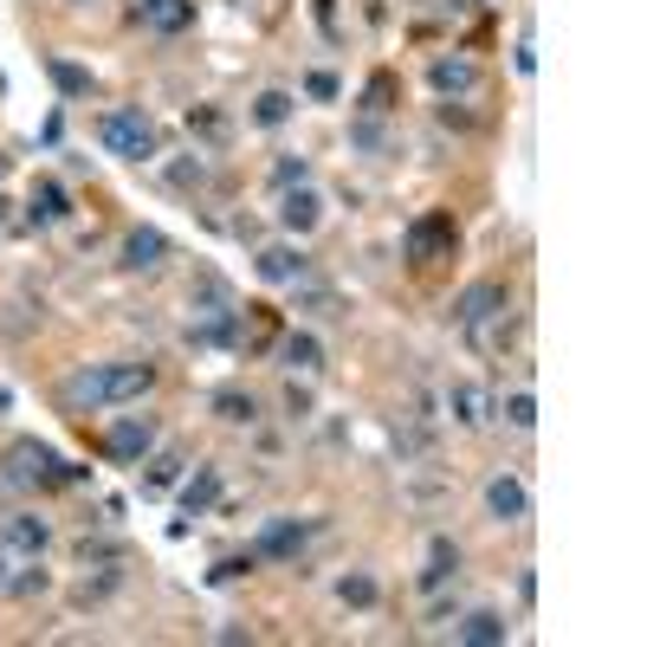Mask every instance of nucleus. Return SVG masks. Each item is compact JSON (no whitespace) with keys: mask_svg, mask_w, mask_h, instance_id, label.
Instances as JSON below:
<instances>
[{"mask_svg":"<svg viewBox=\"0 0 647 647\" xmlns=\"http://www.w3.org/2000/svg\"><path fill=\"white\" fill-rule=\"evenodd\" d=\"M389 97H395V78H376V84H369V104H362V111H389Z\"/></svg>","mask_w":647,"mask_h":647,"instance_id":"nucleus-29","label":"nucleus"},{"mask_svg":"<svg viewBox=\"0 0 647 647\" xmlns=\"http://www.w3.org/2000/svg\"><path fill=\"white\" fill-rule=\"evenodd\" d=\"M169 175H175V188H188V182H201V175H208V162H175Z\"/></svg>","mask_w":647,"mask_h":647,"instance_id":"nucleus-31","label":"nucleus"},{"mask_svg":"<svg viewBox=\"0 0 647 647\" xmlns=\"http://www.w3.org/2000/svg\"><path fill=\"white\" fill-rule=\"evenodd\" d=\"M215 499H220V473H215V466H195V480L182 486V511L195 518V511H208Z\"/></svg>","mask_w":647,"mask_h":647,"instance_id":"nucleus-20","label":"nucleus"},{"mask_svg":"<svg viewBox=\"0 0 647 647\" xmlns=\"http://www.w3.org/2000/svg\"><path fill=\"white\" fill-rule=\"evenodd\" d=\"M46 72H53V84H59L66 97H91V91H97V78L84 72V66H72V59H46Z\"/></svg>","mask_w":647,"mask_h":647,"instance_id":"nucleus-22","label":"nucleus"},{"mask_svg":"<svg viewBox=\"0 0 647 647\" xmlns=\"http://www.w3.org/2000/svg\"><path fill=\"white\" fill-rule=\"evenodd\" d=\"M511 311V286L505 279H480V286H466L460 298H453V324H493V317H505Z\"/></svg>","mask_w":647,"mask_h":647,"instance_id":"nucleus-6","label":"nucleus"},{"mask_svg":"<svg viewBox=\"0 0 647 647\" xmlns=\"http://www.w3.org/2000/svg\"><path fill=\"white\" fill-rule=\"evenodd\" d=\"M317 220H324V201H317V188H311V182L279 188V227H286V233H311Z\"/></svg>","mask_w":647,"mask_h":647,"instance_id":"nucleus-9","label":"nucleus"},{"mask_svg":"<svg viewBox=\"0 0 647 647\" xmlns=\"http://www.w3.org/2000/svg\"><path fill=\"white\" fill-rule=\"evenodd\" d=\"M78 7H84V0H78Z\"/></svg>","mask_w":647,"mask_h":647,"instance_id":"nucleus-35","label":"nucleus"},{"mask_svg":"<svg viewBox=\"0 0 647 647\" xmlns=\"http://www.w3.org/2000/svg\"><path fill=\"white\" fill-rule=\"evenodd\" d=\"M286 117H291V91H259V97H253V124H259V130H279Z\"/></svg>","mask_w":647,"mask_h":647,"instance_id":"nucleus-23","label":"nucleus"},{"mask_svg":"<svg viewBox=\"0 0 647 647\" xmlns=\"http://www.w3.org/2000/svg\"><path fill=\"white\" fill-rule=\"evenodd\" d=\"M337 596H344L350 609H369V602H376V576H369V570H350L344 582H337Z\"/></svg>","mask_w":647,"mask_h":647,"instance_id":"nucleus-24","label":"nucleus"},{"mask_svg":"<svg viewBox=\"0 0 647 647\" xmlns=\"http://www.w3.org/2000/svg\"><path fill=\"white\" fill-rule=\"evenodd\" d=\"M460 642H466V647H499L505 642V615H493V609H473V615L460 622Z\"/></svg>","mask_w":647,"mask_h":647,"instance_id":"nucleus-18","label":"nucleus"},{"mask_svg":"<svg viewBox=\"0 0 647 647\" xmlns=\"http://www.w3.org/2000/svg\"><path fill=\"white\" fill-rule=\"evenodd\" d=\"M188 130H201V137H220V117H215V111H195V117H188Z\"/></svg>","mask_w":647,"mask_h":647,"instance_id":"nucleus-32","label":"nucleus"},{"mask_svg":"<svg viewBox=\"0 0 647 647\" xmlns=\"http://www.w3.org/2000/svg\"><path fill=\"white\" fill-rule=\"evenodd\" d=\"M304 91H311V97H337L344 84H337V78H331V72H311V78H304Z\"/></svg>","mask_w":647,"mask_h":647,"instance_id":"nucleus-30","label":"nucleus"},{"mask_svg":"<svg viewBox=\"0 0 647 647\" xmlns=\"http://www.w3.org/2000/svg\"><path fill=\"white\" fill-rule=\"evenodd\" d=\"M304 538H311V524H304V518H273V524L259 531L253 557H259V564H286V557H298V551H304Z\"/></svg>","mask_w":647,"mask_h":647,"instance_id":"nucleus-8","label":"nucleus"},{"mask_svg":"<svg viewBox=\"0 0 647 647\" xmlns=\"http://www.w3.org/2000/svg\"><path fill=\"white\" fill-rule=\"evenodd\" d=\"M72 480H84V466H66L46 440H13L7 447V486H72Z\"/></svg>","mask_w":647,"mask_h":647,"instance_id":"nucleus-2","label":"nucleus"},{"mask_svg":"<svg viewBox=\"0 0 647 647\" xmlns=\"http://www.w3.org/2000/svg\"><path fill=\"white\" fill-rule=\"evenodd\" d=\"M279 357H286V369H298V376H317V369H324V350H317L311 331H291L286 344H279Z\"/></svg>","mask_w":647,"mask_h":647,"instance_id":"nucleus-17","label":"nucleus"},{"mask_svg":"<svg viewBox=\"0 0 647 647\" xmlns=\"http://www.w3.org/2000/svg\"><path fill=\"white\" fill-rule=\"evenodd\" d=\"M215 415H220V421H233V428H253V421H259V402H253L246 389H220Z\"/></svg>","mask_w":647,"mask_h":647,"instance_id":"nucleus-19","label":"nucleus"},{"mask_svg":"<svg viewBox=\"0 0 647 647\" xmlns=\"http://www.w3.org/2000/svg\"><path fill=\"white\" fill-rule=\"evenodd\" d=\"M273 182H279V188H298V182H311V162H304V155H286V162L273 169Z\"/></svg>","mask_w":647,"mask_h":647,"instance_id":"nucleus-26","label":"nucleus"},{"mask_svg":"<svg viewBox=\"0 0 647 647\" xmlns=\"http://www.w3.org/2000/svg\"><path fill=\"white\" fill-rule=\"evenodd\" d=\"M453 570H460V551H453L447 538H434L428 570H421V589H447V582H453Z\"/></svg>","mask_w":647,"mask_h":647,"instance_id":"nucleus-21","label":"nucleus"},{"mask_svg":"<svg viewBox=\"0 0 647 647\" xmlns=\"http://www.w3.org/2000/svg\"><path fill=\"white\" fill-rule=\"evenodd\" d=\"M304 273H311V259L291 253V246H266V253H259V279H266V286H304Z\"/></svg>","mask_w":647,"mask_h":647,"instance_id":"nucleus-16","label":"nucleus"},{"mask_svg":"<svg viewBox=\"0 0 647 647\" xmlns=\"http://www.w3.org/2000/svg\"><path fill=\"white\" fill-rule=\"evenodd\" d=\"M137 20L149 33H188L195 26V0H137Z\"/></svg>","mask_w":647,"mask_h":647,"instance_id":"nucleus-11","label":"nucleus"},{"mask_svg":"<svg viewBox=\"0 0 647 647\" xmlns=\"http://www.w3.org/2000/svg\"><path fill=\"white\" fill-rule=\"evenodd\" d=\"M0 544H7L20 564H39V557H46V544H53V524H46V518H33V511H13V518H0Z\"/></svg>","mask_w":647,"mask_h":647,"instance_id":"nucleus-7","label":"nucleus"},{"mask_svg":"<svg viewBox=\"0 0 647 647\" xmlns=\"http://www.w3.org/2000/svg\"><path fill=\"white\" fill-rule=\"evenodd\" d=\"M447 408H453L460 428H486V421H493V395H486L480 382H453V389H447Z\"/></svg>","mask_w":647,"mask_h":647,"instance_id":"nucleus-12","label":"nucleus"},{"mask_svg":"<svg viewBox=\"0 0 647 647\" xmlns=\"http://www.w3.org/2000/svg\"><path fill=\"white\" fill-rule=\"evenodd\" d=\"M253 564H259L253 551H246V557H220V564H215V582H233V576H246Z\"/></svg>","mask_w":647,"mask_h":647,"instance_id":"nucleus-28","label":"nucleus"},{"mask_svg":"<svg viewBox=\"0 0 647 647\" xmlns=\"http://www.w3.org/2000/svg\"><path fill=\"white\" fill-rule=\"evenodd\" d=\"M104 460H117V466H143L149 453H155V421L149 415H124V421H111L104 428Z\"/></svg>","mask_w":647,"mask_h":647,"instance_id":"nucleus-5","label":"nucleus"},{"mask_svg":"<svg viewBox=\"0 0 647 647\" xmlns=\"http://www.w3.org/2000/svg\"><path fill=\"white\" fill-rule=\"evenodd\" d=\"M66 215H72V195H66L59 182H33V195H26V220H33V227H59Z\"/></svg>","mask_w":647,"mask_h":647,"instance_id":"nucleus-15","label":"nucleus"},{"mask_svg":"<svg viewBox=\"0 0 647 647\" xmlns=\"http://www.w3.org/2000/svg\"><path fill=\"white\" fill-rule=\"evenodd\" d=\"M286 408H291V421H304V415H311V395H304V389H286Z\"/></svg>","mask_w":647,"mask_h":647,"instance_id":"nucleus-33","label":"nucleus"},{"mask_svg":"<svg viewBox=\"0 0 647 647\" xmlns=\"http://www.w3.org/2000/svg\"><path fill=\"white\" fill-rule=\"evenodd\" d=\"M175 466H182L175 453H162V460H149V480H143V493H162V486L175 480Z\"/></svg>","mask_w":647,"mask_h":647,"instance_id":"nucleus-27","label":"nucleus"},{"mask_svg":"<svg viewBox=\"0 0 647 647\" xmlns=\"http://www.w3.org/2000/svg\"><path fill=\"white\" fill-rule=\"evenodd\" d=\"M97 143L111 149V155H124V162H149L155 155V124H149L143 111H104L97 117Z\"/></svg>","mask_w":647,"mask_h":647,"instance_id":"nucleus-3","label":"nucleus"},{"mask_svg":"<svg viewBox=\"0 0 647 647\" xmlns=\"http://www.w3.org/2000/svg\"><path fill=\"white\" fill-rule=\"evenodd\" d=\"M162 259H169V233H162V227H137V233L124 240V266H130V273H155Z\"/></svg>","mask_w":647,"mask_h":647,"instance_id":"nucleus-13","label":"nucleus"},{"mask_svg":"<svg viewBox=\"0 0 647 647\" xmlns=\"http://www.w3.org/2000/svg\"><path fill=\"white\" fill-rule=\"evenodd\" d=\"M13 564H20V557H13V551L0 544V589H13Z\"/></svg>","mask_w":647,"mask_h":647,"instance_id":"nucleus-34","label":"nucleus"},{"mask_svg":"<svg viewBox=\"0 0 647 647\" xmlns=\"http://www.w3.org/2000/svg\"><path fill=\"white\" fill-rule=\"evenodd\" d=\"M486 511H493L499 524H524V518H531V493H524V480H518V473H499V480L486 486Z\"/></svg>","mask_w":647,"mask_h":647,"instance_id":"nucleus-10","label":"nucleus"},{"mask_svg":"<svg viewBox=\"0 0 647 647\" xmlns=\"http://www.w3.org/2000/svg\"><path fill=\"white\" fill-rule=\"evenodd\" d=\"M428 78H434V91H440V97H466V91L480 84V66H473L466 53H453V59H434Z\"/></svg>","mask_w":647,"mask_h":647,"instance_id":"nucleus-14","label":"nucleus"},{"mask_svg":"<svg viewBox=\"0 0 647 647\" xmlns=\"http://www.w3.org/2000/svg\"><path fill=\"white\" fill-rule=\"evenodd\" d=\"M505 421H511V428H538V395H531V389L505 395Z\"/></svg>","mask_w":647,"mask_h":647,"instance_id":"nucleus-25","label":"nucleus"},{"mask_svg":"<svg viewBox=\"0 0 647 647\" xmlns=\"http://www.w3.org/2000/svg\"><path fill=\"white\" fill-rule=\"evenodd\" d=\"M402 246H408V259H415V266H434V259H453V246H460V227H453V215H447V208H434V215L408 220Z\"/></svg>","mask_w":647,"mask_h":647,"instance_id":"nucleus-4","label":"nucleus"},{"mask_svg":"<svg viewBox=\"0 0 647 647\" xmlns=\"http://www.w3.org/2000/svg\"><path fill=\"white\" fill-rule=\"evenodd\" d=\"M155 389V362H91L66 376V408L72 415H91V408H117V402H143Z\"/></svg>","mask_w":647,"mask_h":647,"instance_id":"nucleus-1","label":"nucleus"}]
</instances>
